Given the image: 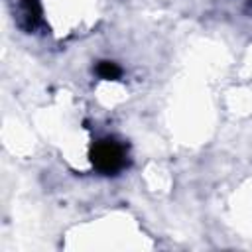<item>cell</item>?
<instances>
[{"label": "cell", "instance_id": "1", "mask_svg": "<svg viewBox=\"0 0 252 252\" xmlns=\"http://www.w3.org/2000/svg\"><path fill=\"white\" fill-rule=\"evenodd\" d=\"M93 163L100 173H116L126 165V148L124 144L104 138L94 144L93 150Z\"/></svg>", "mask_w": 252, "mask_h": 252}, {"label": "cell", "instance_id": "2", "mask_svg": "<svg viewBox=\"0 0 252 252\" xmlns=\"http://www.w3.org/2000/svg\"><path fill=\"white\" fill-rule=\"evenodd\" d=\"M120 67L116 65V63H112V61H102L100 65H98V75L102 77V79H118L120 77Z\"/></svg>", "mask_w": 252, "mask_h": 252}]
</instances>
